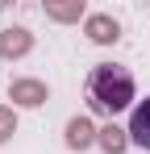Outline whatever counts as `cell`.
I'll list each match as a JSON object with an SVG mask.
<instances>
[{
    "mask_svg": "<svg viewBox=\"0 0 150 154\" xmlns=\"http://www.w3.org/2000/svg\"><path fill=\"white\" fill-rule=\"evenodd\" d=\"M29 46H33L29 29H4L0 33V58H21V54H29Z\"/></svg>",
    "mask_w": 150,
    "mask_h": 154,
    "instance_id": "cell-5",
    "label": "cell"
},
{
    "mask_svg": "<svg viewBox=\"0 0 150 154\" xmlns=\"http://www.w3.org/2000/svg\"><path fill=\"white\" fill-rule=\"evenodd\" d=\"M88 96H92V108L100 112H121L133 100V75L117 63H100L88 75Z\"/></svg>",
    "mask_w": 150,
    "mask_h": 154,
    "instance_id": "cell-1",
    "label": "cell"
},
{
    "mask_svg": "<svg viewBox=\"0 0 150 154\" xmlns=\"http://www.w3.org/2000/svg\"><path fill=\"white\" fill-rule=\"evenodd\" d=\"M83 33H88L92 42H100V46H108V42H117V38H121V25H117L108 13H92V17L83 21Z\"/></svg>",
    "mask_w": 150,
    "mask_h": 154,
    "instance_id": "cell-2",
    "label": "cell"
},
{
    "mask_svg": "<svg viewBox=\"0 0 150 154\" xmlns=\"http://www.w3.org/2000/svg\"><path fill=\"white\" fill-rule=\"evenodd\" d=\"M46 17H54V21H79L83 17V0H46Z\"/></svg>",
    "mask_w": 150,
    "mask_h": 154,
    "instance_id": "cell-7",
    "label": "cell"
},
{
    "mask_svg": "<svg viewBox=\"0 0 150 154\" xmlns=\"http://www.w3.org/2000/svg\"><path fill=\"white\" fill-rule=\"evenodd\" d=\"M96 137H100V129L92 125L88 117H71V121H67V146H71V150H88Z\"/></svg>",
    "mask_w": 150,
    "mask_h": 154,
    "instance_id": "cell-4",
    "label": "cell"
},
{
    "mask_svg": "<svg viewBox=\"0 0 150 154\" xmlns=\"http://www.w3.org/2000/svg\"><path fill=\"white\" fill-rule=\"evenodd\" d=\"M129 142L150 150V100H142L133 108V121H129Z\"/></svg>",
    "mask_w": 150,
    "mask_h": 154,
    "instance_id": "cell-6",
    "label": "cell"
},
{
    "mask_svg": "<svg viewBox=\"0 0 150 154\" xmlns=\"http://www.w3.org/2000/svg\"><path fill=\"white\" fill-rule=\"evenodd\" d=\"M8 96L17 104H25V108H38V104H46V83L42 79H13Z\"/></svg>",
    "mask_w": 150,
    "mask_h": 154,
    "instance_id": "cell-3",
    "label": "cell"
},
{
    "mask_svg": "<svg viewBox=\"0 0 150 154\" xmlns=\"http://www.w3.org/2000/svg\"><path fill=\"white\" fill-rule=\"evenodd\" d=\"M125 133H129V129H117V125H104V129H100V137H96V142H100V146H104V150H108V154H121L125 146H129V137H125Z\"/></svg>",
    "mask_w": 150,
    "mask_h": 154,
    "instance_id": "cell-8",
    "label": "cell"
},
{
    "mask_svg": "<svg viewBox=\"0 0 150 154\" xmlns=\"http://www.w3.org/2000/svg\"><path fill=\"white\" fill-rule=\"evenodd\" d=\"M17 133V117H13V108H0V142H8Z\"/></svg>",
    "mask_w": 150,
    "mask_h": 154,
    "instance_id": "cell-9",
    "label": "cell"
}]
</instances>
